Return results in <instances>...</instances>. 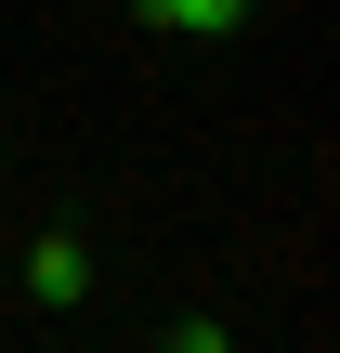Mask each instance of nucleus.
<instances>
[{"label":"nucleus","instance_id":"obj_2","mask_svg":"<svg viewBox=\"0 0 340 353\" xmlns=\"http://www.w3.org/2000/svg\"><path fill=\"white\" fill-rule=\"evenodd\" d=\"M144 26H157V39H236L249 0H144Z\"/></svg>","mask_w":340,"mask_h":353},{"label":"nucleus","instance_id":"obj_1","mask_svg":"<svg viewBox=\"0 0 340 353\" xmlns=\"http://www.w3.org/2000/svg\"><path fill=\"white\" fill-rule=\"evenodd\" d=\"M26 288L39 301H92V249L79 236H26Z\"/></svg>","mask_w":340,"mask_h":353},{"label":"nucleus","instance_id":"obj_3","mask_svg":"<svg viewBox=\"0 0 340 353\" xmlns=\"http://www.w3.org/2000/svg\"><path fill=\"white\" fill-rule=\"evenodd\" d=\"M157 353H236V341H223L210 314H183V327H170V341H157Z\"/></svg>","mask_w":340,"mask_h":353}]
</instances>
